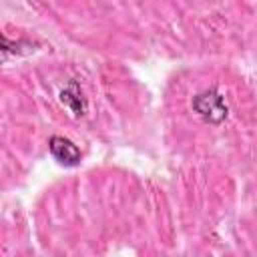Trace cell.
<instances>
[{"mask_svg": "<svg viewBox=\"0 0 257 257\" xmlns=\"http://www.w3.org/2000/svg\"><path fill=\"white\" fill-rule=\"evenodd\" d=\"M191 110L195 116L209 124V126H221L229 116H231V106L223 90L217 86H209L193 94L191 98Z\"/></svg>", "mask_w": 257, "mask_h": 257, "instance_id": "1", "label": "cell"}, {"mask_svg": "<svg viewBox=\"0 0 257 257\" xmlns=\"http://www.w3.org/2000/svg\"><path fill=\"white\" fill-rule=\"evenodd\" d=\"M48 153L54 159V163L64 169L78 167L82 161V151L78 149V145L62 135H52L48 139Z\"/></svg>", "mask_w": 257, "mask_h": 257, "instance_id": "2", "label": "cell"}, {"mask_svg": "<svg viewBox=\"0 0 257 257\" xmlns=\"http://www.w3.org/2000/svg\"><path fill=\"white\" fill-rule=\"evenodd\" d=\"M58 100L74 118H82L88 112V96L76 78L66 80V84L58 90Z\"/></svg>", "mask_w": 257, "mask_h": 257, "instance_id": "3", "label": "cell"}, {"mask_svg": "<svg viewBox=\"0 0 257 257\" xmlns=\"http://www.w3.org/2000/svg\"><path fill=\"white\" fill-rule=\"evenodd\" d=\"M40 48V42L34 40V38H26V36H20V38H10L6 32L2 34V58L8 60L10 56H26V54H32Z\"/></svg>", "mask_w": 257, "mask_h": 257, "instance_id": "4", "label": "cell"}]
</instances>
